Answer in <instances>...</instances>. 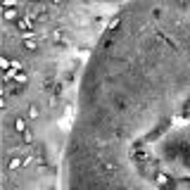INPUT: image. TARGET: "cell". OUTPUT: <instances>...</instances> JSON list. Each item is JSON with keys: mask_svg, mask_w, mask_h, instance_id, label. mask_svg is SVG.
I'll return each mask as SVG.
<instances>
[{"mask_svg": "<svg viewBox=\"0 0 190 190\" xmlns=\"http://www.w3.org/2000/svg\"><path fill=\"white\" fill-rule=\"evenodd\" d=\"M21 138H24V143H33V133H31V131L21 133Z\"/></svg>", "mask_w": 190, "mask_h": 190, "instance_id": "obj_7", "label": "cell"}, {"mask_svg": "<svg viewBox=\"0 0 190 190\" xmlns=\"http://www.w3.org/2000/svg\"><path fill=\"white\" fill-rule=\"evenodd\" d=\"M10 69H17V72H21V62H19V60H12V67H10Z\"/></svg>", "mask_w": 190, "mask_h": 190, "instance_id": "obj_11", "label": "cell"}, {"mask_svg": "<svg viewBox=\"0 0 190 190\" xmlns=\"http://www.w3.org/2000/svg\"><path fill=\"white\" fill-rule=\"evenodd\" d=\"M17 29L24 31V33H31V29H33V17H19L17 19Z\"/></svg>", "mask_w": 190, "mask_h": 190, "instance_id": "obj_1", "label": "cell"}, {"mask_svg": "<svg viewBox=\"0 0 190 190\" xmlns=\"http://www.w3.org/2000/svg\"><path fill=\"white\" fill-rule=\"evenodd\" d=\"M14 131H17V133H26L29 131L26 128V119H21V117L14 119Z\"/></svg>", "mask_w": 190, "mask_h": 190, "instance_id": "obj_3", "label": "cell"}, {"mask_svg": "<svg viewBox=\"0 0 190 190\" xmlns=\"http://www.w3.org/2000/svg\"><path fill=\"white\" fill-rule=\"evenodd\" d=\"M26 81H29V76L24 72H19L17 76H14V83H17V86H26Z\"/></svg>", "mask_w": 190, "mask_h": 190, "instance_id": "obj_5", "label": "cell"}, {"mask_svg": "<svg viewBox=\"0 0 190 190\" xmlns=\"http://www.w3.org/2000/svg\"><path fill=\"white\" fill-rule=\"evenodd\" d=\"M166 181H169V178H166L164 173H157V183H159V185H166Z\"/></svg>", "mask_w": 190, "mask_h": 190, "instance_id": "obj_8", "label": "cell"}, {"mask_svg": "<svg viewBox=\"0 0 190 190\" xmlns=\"http://www.w3.org/2000/svg\"><path fill=\"white\" fill-rule=\"evenodd\" d=\"M0 67H2V69H5V72H7L10 67H12V62H10L7 57H0Z\"/></svg>", "mask_w": 190, "mask_h": 190, "instance_id": "obj_6", "label": "cell"}, {"mask_svg": "<svg viewBox=\"0 0 190 190\" xmlns=\"http://www.w3.org/2000/svg\"><path fill=\"white\" fill-rule=\"evenodd\" d=\"M21 41H24V48H26V50H38V38L33 36V33H24Z\"/></svg>", "mask_w": 190, "mask_h": 190, "instance_id": "obj_2", "label": "cell"}, {"mask_svg": "<svg viewBox=\"0 0 190 190\" xmlns=\"http://www.w3.org/2000/svg\"><path fill=\"white\" fill-rule=\"evenodd\" d=\"M38 117V107H29V119H36Z\"/></svg>", "mask_w": 190, "mask_h": 190, "instance_id": "obj_10", "label": "cell"}, {"mask_svg": "<svg viewBox=\"0 0 190 190\" xmlns=\"http://www.w3.org/2000/svg\"><path fill=\"white\" fill-rule=\"evenodd\" d=\"M21 164H24V162H21V157H19V154H14V157L7 162V169H10V171H14V169H19Z\"/></svg>", "mask_w": 190, "mask_h": 190, "instance_id": "obj_4", "label": "cell"}, {"mask_svg": "<svg viewBox=\"0 0 190 190\" xmlns=\"http://www.w3.org/2000/svg\"><path fill=\"white\" fill-rule=\"evenodd\" d=\"M52 41H55V43H57V41H64L62 31H52Z\"/></svg>", "mask_w": 190, "mask_h": 190, "instance_id": "obj_9", "label": "cell"}]
</instances>
